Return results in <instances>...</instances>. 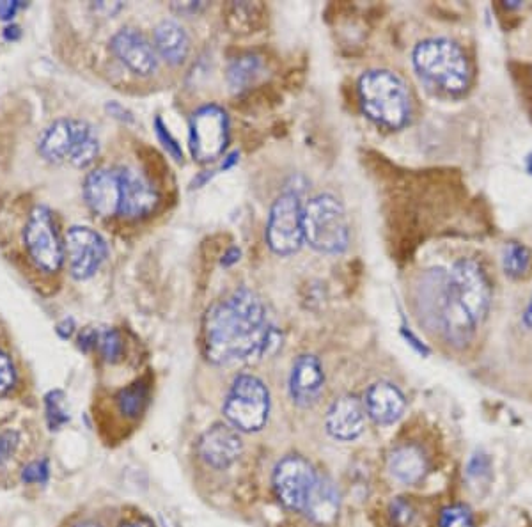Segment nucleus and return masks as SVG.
<instances>
[{
	"mask_svg": "<svg viewBox=\"0 0 532 527\" xmlns=\"http://www.w3.org/2000/svg\"><path fill=\"white\" fill-rule=\"evenodd\" d=\"M492 304V284L476 260L456 261L440 297V329L454 347H465L485 322Z\"/></svg>",
	"mask_w": 532,
	"mask_h": 527,
	"instance_id": "obj_2",
	"label": "nucleus"
},
{
	"mask_svg": "<svg viewBox=\"0 0 532 527\" xmlns=\"http://www.w3.org/2000/svg\"><path fill=\"white\" fill-rule=\"evenodd\" d=\"M270 412V393L254 375H240L229 389L224 414L238 432H258Z\"/></svg>",
	"mask_w": 532,
	"mask_h": 527,
	"instance_id": "obj_7",
	"label": "nucleus"
},
{
	"mask_svg": "<svg viewBox=\"0 0 532 527\" xmlns=\"http://www.w3.org/2000/svg\"><path fill=\"white\" fill-rule=\"evenodd\" d=\"M364 407L368 416L378 425H392L403 416L407 400L391 382H376L366 393Z\"/></svg>",
	"mask_w": 532,
	"mask_h": 527,
	"instance_id": "obj_19",
	"label": "nucleus"
},
{
	"mask_svg": "<svg viewBox=\"0 0 532 527\" xmlns=\"http://www.w3.org/2000/svg\"><path fill=\"white\" fill-rule=\"evenodd\" d=\"M316 480L318 476L306 458L297 455L282 458L274 472L275 494L286 508L304 512Z\"/></svg>",
	"mask_w": 532,
	"mask_h": 527,
	"instance_id": "obj_11",
	"label": "nucleus"
},
{
	"mask_svg": "<svg viewBox=\"0 0 532 527\" xmlns=\"http://www.w3.org/2000/svg\"><path fill=\"white\" fill-rule=\"evenodd\" d=\"M75 331V325H73V320H64L63 323L57 325V334L63 339L70 338L71 334Z\"/></svg>",
	"mask_w": 532,
	"mask_h": 527,
	"instance_id": "obj_36",
	"label": "nucleus"
},
{
	"mask_svg": "<svg viewBox=\"0 0 532 527\" xmlns=\"http://www.w3.org/2000/svg\"><path fill=\"white\" fill-rule=\"evenodd\" d=\"M389 471L396 480L405 485H415L423 481L428 472V458L423 448L415 444H401L389 457Z\"/></svg>",
	"mask_w": 532,
	"mask_h": 527,
	"instance_id": "obj_20",
	"label": "nucleus"
},
{
	"mask_svg": "<svg viewBox=\"0 0 532 527\" xmlns=\"http://www.w3.org/2000/svg\"><path fill=\"white\" fill-rule=\"evenodd\" d=\"M98 348L105 361L116 362L123 355V339L118 331H105L98 334Z\"/></svg>",
	"mask_w": 532,
	"mask_h": 527,
	"instance_id": "obj_28",
	"label": "nucleus"
},
{
	"mask_svg": "<svg viewBox=\"0 0 532 527\" xmlns=\"http://www.w3.org/2000/svg\"><path fill=\"white\" fill-rule=\"evenodd\" d=\"M279 332L268 322L258 293L238 288L204 316V352L215 364L263 357L277 345Z\"/></svg>",
	"mask_w": 532,
	"mask_h": 527,
	"instance_id": "obj_1",
	"label": "nucleus"
},
{
	"mask_svg": "<svg viewBox=\"0 0 532 527\" xmlns=\"http://www.w3.org/2000/svg\"><path fill=\"white\" fill-rule=\"evenodd\" d=\"M121 183H123V199H121V217L141 219L153 212L158 205L157 190L144 176L132 169L121 167Z\"/></svg>",
	"mask_w": 532,
	"mask_h": 527,
	"instance_id": "obj_16",
	"label": "nucleus"
},
{
	"mask_svg": "<svg viewBox=\"0 0 532 527\" xmlns=\"http://www.w3.org/2000/svg\"><path fill=\"white\" fill-rule=\"evenodd\" d=\"M439 527H478L476 519L467 506L453 504L440 513Z\"/></svg>",
	"mask_w": 532,
	"mask_h": 527,
	"instance_id": "obj_27",
	"label": "nucleus"
},
{
	"mask_svg": "<svg viewBox=\"0 0 532 527\" xmlns=\"http://www.w3.org/2000/svg\"><path fill=\"white\" fill-rule=\"evenodd\" d=\"M155 126H157L158 137H160V141L164 142V146L167 148V151H169V153H171L176 160H181L183 155H181L180 146H178V142L174 141L173 137H171V134L167 132V128L162 125V119L158 118L157 121H155Z\"/></svg>",
	"mask_w": 532,
	"mask_h": 527,
	"instance_id": "obj_33",
	"label": "nucleus"
},
{
	"mask_svg": "<svg viewBox=\"0 0 532 527\" xmlns=\"http://www.w3.org/2000/svg\"><path fill=\"white\" fill-rule=\"evenodd\" d=\"M118 402V409L123 416L135 419L142 414V410L148 403V387L144 386L142 382H137L133 386L126 387L116 398Z\"/></svg>",
	"mask_w": 532,
	"mask_h": 527,
	"instance_id": "obj_25",
	"label": "nucleus"
},
{
	"mask_svg": "<svg viewBox=\"0 0 532 527\" xmlns=\"http://www.w3.org/2000/svg\"><path fill=\"white\" fill-rule=\"evenodd\" d=\"M359 100L364 114L376 125L398 130L410 121V93L392 71H366L359 80Z\"/></svg>",
	"mask_w": 532,
	"mask_h": 527,
	"instance_id": "obj_3",
	"label": "nucleus"
},
{
	"mask_svg": "<svg viewBox=\"0 0 532 527\" xmlns=\"http://www.w3.org/2000/svg\"><path fill=\"white\" fill-rule=\"evenodd\" d=\"M123 527H153V524L149 520H133V522H128Z\"/></svg>",
	"mask_w": 532,
	"mask_h": 527,
	"instance_id": "obj_40",
	"label": "nucleus"
},
{
	"mask_svg": "<svg viewBox=\"0 0 532 527\" xmlns=\"http://www.w3.org/2000/svg\"><path fill=\"white\" fill-rule=\"evenodd\" d=\"M64 254L68 258L71 276L86 281L102 267L107 258V244L94 229L75 226L66 235Z\"/></svg>",
	"mask_w": 532,
	"mask_h": 527,
	"instance_id": "obj_12",
	"label": "nucleus"
},
{
	"mask_svg": "<svg viewBox=\"0 0 532 527\" xmlns=\"http://www.w3.org/2000/svg\"><path fill=\"white\" fill-rule=\"evenodd\" d=\"M110 48L114 56L137 75L148 77L157 70V50L135 29H121L110 41Z\"/></svg>",
	"mask_w": 532,
	"mask_h": 527,
	"instance_id": "obj_14",
	"label": "nucleus"
},
{
	"mask_svg": "<svg viewBox=\"0 0 532 527\" xmlns=\"http://www.w3.org/2000/svg\"><path fill=\"white\" fill-rule=\"evenodd\" d=\"M366 428V407L357 396H343L327 414V432L339 441H353Z\"/></svg>",
	"mask_w": 532,
	"mask_h": 527,
	"instance_id": "obj_17",
	"label": "nucleus"
},
{
	"mask_svg": "<svg viewBox=\"0 0 532 527\" xmlns=\"http://www.w3.org/2000/svg\"><path fill=\"white\" fill-rule=\"evenodd\" d=\"M268 247L279 256H291L304 242V208L295 194H282L275 199L268 226H266Z\"/></svg>",
	"mask_w": 532,
	"mask_h": 527,
	"instance_id": "obj_9",
	"label": "nucleus"
},
{
	"mask_svg": "<svg viewBox=\"0 0 532 527\" xmlns=\"http://www.w3.org/2000/svg\"><path fill=\"white\" fill-rule=\"evenodd\" d=\"M86 203L100 217H114L121 212L123 199V183H121V167L118 169H96L89 174L84 183Z\"/></svg>",
	"mask_w": 532,
	"mask_h": 527,
	"instance_id": "obj_13",
	"label": "nucleus"
},
{
	"mask_svg": "<svg viewBox=\"0 0 532 527\" xmlns=\"http://www.w3.org/2000/svg\"><path fill=\"white\" fill-rule=\"evenodd\" d=\"M238 260H240V251L238 249H231V251L227 252L226 258L222 260V265L229 267V265H233Z\"/></svg>",
	"mask_w": 532,
	"mask_h": 527,
	"instance_id": "obj_37",
	"label": "nucleus"
},
{
	"mask_svg": "<svg viewBox=\"0 0 532 527\" xmlns=\"http://www.w3.org/2000/svg\"><path fill=\"white\" fill-rule=\"evenodd\" d=\"M325 384L321 364L314 355H300L290 377V394L298 407H311L318 402Z\"/></svg>",
	"mask_w": 532,
	"mask_h": 527,
	"instance_id": "obj_18",
	"label": "nucleus"
},
{
	"mask_svg": "<svg viewBox=\"0 0 532 527\" xmlns=\"http://www.w3.org/2000/svg\"><path fill=\"white\" fill-rule=\"evenodd\" d=\"M20 8H22L20 2H0V18L2 20H11Z\"/></svg>",
	"mask_w": 532,
	"mask_h": 527,
	"instance_id": "obj_35",
	"label": "nucleus"
},
{
	"mask_svg": "<svg viewBox=\"0 0 532 527\" xmlns=\"http://www.w3.org/2000/svg\"><path fill=\"white\" fill-rule=\"evenodd\" d=\"M15 366L13 362L9 359L8 354H4L0 350V396L9 393L11 387L15 386Z\"/></svg>",
	"mask_w": 532,
	"mask_h": 527,
	"instance_id": "obj_32",
	"label": "nucleus"
},
{
	"mask_svg": "<svg viewBox=\"0 0 532 527\" xmlns=\"http://www.w3.org/2000/svg\"><path fill=\"white\" fill-rule=\"evenodd\" d=\"M417 73L449 95H460L470 84L469 59L462 47L447 38H430L414 48Z\"/></svg>",
	"mask_w": 532,
	"mask_h": 527,
	"instance_id": "obj_4",
	"label": "nucleus"
},
{
	"mask_svg": "<svg viewBox=\"0 0 532 527\" xmlns=\"http://www.w3.org/2000/svg\"><path fill=\"white\" fill-rule=\"evenodd\" d=\"M229 142V119L219 105H204L190 119V151L201 164L213 162Z\"/></svg>",
	"mask_w": 532,
	"mask_h": 527,
	"instance_id": "obj_10",
	"label": "nucleus"
},
{
	"mask_svg": "<svg viewBox=\"0 0 532 527\" xmlns=\"http://www.w3.org/2000/svg\"><path fill=\"white\" fill-rule=\"evenodd\" d=\"M524 323L527 325V327H529V329H532V295L531 300H529V304H527V307H525Z\"/></svg>",
	"mask_w": 532,
	"mask_h": 527,
	"instance_id": "obj_39",
	"label": "nucleus"
},
{
	"mask_svg": "<svg viewBox=\"0 0 532 527\" xmlns=\"http://www.w3.org/2000/svg\"><path fill=\"white\" fill-rule=\"evenodd\" d=\"M532 256L525 245L518 242H509L502 252V270L508 277L520 279L531 268Z\"/></svg>",
	"mask_w": 532,
	"mask_h": 527,
	"instance_id": "obj_24",
	"label": "nucleus"
},
{
	"mask_svg": "<svg viewBox=\"0 0 532 527\" xmlns=\"http://www.w3.org/2000/svg\"><path fill=\"white\" fill-rule=\"evenodd\" d=\"M527 167H529V171H531V174H532V157L529 158V166Z\"/></svg>",
	"mask_w": 532,
	"mask_h": 527,
	"instance_id": "obj_42",
	"label": "nucleus"
},
{
	"mask_svg": "<svg viewBox=\"0 0 532 527\" xmlns=\"http://www.w3.org/2000/svg\"><path fill=\"white\" fill-rule=\"evenodd\" d=\"M259 75H261V61L258 57L252 56L238 57L227 70V80L235 91L251 86Z\"/></svg>",
	"mask_w": 532,
	"mask_h": 527,
	"instance_id": "obj_23",
	"label": "nucleus"
},
{
	"mask_svg": "<svg viewBox=\"0 0 532 527\" xmlns=\"http://www.w3.org/2000/svg\"><path fill=\"white\" fill-rule=\"evenodd\" d=\"M389 513H391L392 524H396L398 527L412 526L415 519L414 506L403 497H398L396 501H392Z\"/></svg>",
	"mask_w": 532,
	"mask_h": 527,
	"instance_id": "obj_30",
	"label": "nucleus"
},
{
	"mask_svg": "<svg viewBox=\"0 0 532 527\" xmlns=\"http://www.w3.org/2000/svg\"><path fill=\"white\" fill-rule=\"evenodd\" d=\"M199 455L215 469H226L242 455V439L229 425H215L206 430L199 441Z\"/></svg>",
	"mask_w": 532,
	"mask_h": 527,
	"instance_id": "obj_15",
	"label": "nucleus"
},
{
	"mask_svg": "<svg viewBox=\"0 0 532 527\" xmlns=\"http://www.w3.org/2000/svg\"><path fill=\"white\" fill-rule=\"evenodd\" d=\"M20 446V435L15 430H0V469H4L15 457Z\"/></svg>",
	"mask_w": 532,
	"mask_h": 527,
	"instance_id": "obj_31",
	"label": "nucleus"
},
{
	"mask_svg": "<svg viewBox=\"0 0 532 527\" xmlns=\"http://www.w3.org/2000/svg\"><path fill=\"white\" fill-rule=\"evenodd\" d=\"M25 249L32 263L45 274H54L63 267L64 244L57 231L54 215L47 206H36L29 215L24 231Z\"/></svg>",
	"mask_w": 532,
	"mask_h": 527,
	"instance_id": "obj_8",
	"label": "nucleus"
},
{
	"mask_svg": "<svg viewBox=\"0 0 532 527\" xmlns=\"http://www.w3.org/2000/svg\"><path fill=\"white\" fill-rule=\"evenodd\" d=\"M155 50L165 63L173 66L185 63L190 50L187 31L173 20H164L155 29Z\"/></svg>",
	"mask_w": 532,
	"mask_h": 527,
	"instance_id": "obj_21",
	"label": "nucleus"
},
{
	"mask_svg": "<svg viewBox=\"0 0 532 527\" xmlns=\"http://www.w3.org/2000/svg\"><path fill=\"white\" fill-rule=\"evenodd\" d=\"M4 36H6V40L15 41L22 36V32H20V27H16V25H11V27H8L6 31H4Z\"/></svg>",
	"mask_w": 532,
	"mask_h": 527,
	"instance_id": "obj_38",
	"label": "nucleus"
},
{
	"mask_svg": "<svg viewBox=\"0 0 532 527\" xmlns=\"http://www.w3.org/2000/svg\"><path fill=\"white\" fill-rule=\"evenodd\" d=\"M22 481L25 485H45L48 478H50V465L48 460H34L31 464H27L22 471Z\"/></svg>",
	"mask_w": 532,
	"mask_h": 527,
	"instance_id": "obj_29",
	"label": "nucleus"
},
{
	"mask_svg": "<svg viewBox=\"0 0 532 527\" xmlns=\"http://www.w3.org/2000/svg\"><path fill=\"white\" fill-rule=\"evenodd\" d=\"M45 407H47V421L50 430H61L70 421V414L66 410L64 394L61 391L48 393L47 398H45Z\"/></svg>",
	"mask_w": 532,
	"mask_h": 527,
	"instance_id": "obj_26",
	"label": "nucleus"
},
{
	"mask_svg": "<svg viewBox=\"0 0 532 527\" xmlns=\"http://www.w3.org/2000/svg\"><path fill=\"white\" fill-rule=\"evenodd\" d=\"M75 527H100L98 524H94V522H82V524H77Z\"/></svg>",
	"mask_w": 532,
	"mask_h": 527,
	"instance_id": "obj_41",
	"label": "nucleus"
},
{
	"mask_svg": "<svg viewBox=\"0 0 532 527\" xmlns=\"http://www.w3.org/2000/svg\"><path fill=\"white\" fill-rule=\"evenodd\" d=\"M304 240L323 254H341L350 244L343 205L330 194L313 197L304 208Z\"/></svg>",
	"mask_w": 532,
	"mask_h": 527,
	"instance_id": "obj_6",
	"label": "nucleus"
},
{
	"mask_svg": "<svg viewBox=\"0 0 532 527\" xmlns=\"http://www.w3.org/2000/svg\"><path fill=\"white\" fill-rule=\"evenodd\" d=\"M304 512L316 524H329L336 519L339 512V492L329 478L318 476Z\"/></svg>",
	"mask_w": 532,
	"mask_h": 527,
	"instance_id": "obj_22",
	"label": "nucleus"
},
{
	"mask_svg": "<svg viewBox=\"0 0 532 527\" xmlns=\"http://www.w3.org/2000/svg\"><path fill=\"white\" fill-rule=\"evenodd\" d=\"M98 345V332L86 331L80 334L79 338V347L84 350V352H89L91 348Z\"/></svg>",
	"mask_w": 532,
	"mask_h": 527,
	"instance_id": "obj_34",
	"label": "nucleus"
},
{
	"mask_svg": "<svg viewBox=\"0 0 532 527\" xmlns=\"http://www.w3.org/2000/svg\"><path fill=\"white\" fill-rule=\"evenodd\" d=\"M40 153L48 162L68 160L75 167H87L98 157L100 141L86 121L59 119L41 135Z\"/></svg>",
	"mask_w": 532,
	"mask_h": 527,
	"instance_id": "obj_5",
	"label": "nucleus"
}]
</instances>
